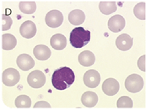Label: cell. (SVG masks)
<instances>
[{"label": "cell", "instance_id": "ffe728a7", "mask_svg": "<svg viewBox=\"0 0 146 110\" xmlns=\"http://www.w3.org/2000/svg\"><path fill=\"white\" fill-rule=\"evenodd\" d=\"M19 8L22 13L25 14H32L36 10V4L35 2H21Z\"/></svg>", "mask_w": 146, "mask_h": 110}, {"label": "cell", "instance_id": "484cf974", "mask_svg": "<svg viewBox=\"0 0 146 110\" xmlns=\"http://www.w3.org/2000/svg\"><path fill=\"white\" fill-rule=\"evenodd\" d=\"M34 108H35V109H36V108H47V109H50V108H51V105H50L47 102L40 101V102H37V103L34 105Z\"/></svg>", "mask_w": 146, "mask_h": 110}, {"label": "cell", "instance_id": "5bb4252c", "mask_svg": "<svg viewBox=\"0 0 146 110\" xmlns=\"http://www.w3.org/2000/svg\"><path fill=\"white\" fill-rule=\"evenodd\" d=\"M81 102L84 106L87 108H93L98 102V96L93 92H85L81 97Z\"/></svg>", "mask_w": 146, "mask_h": 110}, {"label": "cell", "instance_id": "52a82bcc", "mask_svg": "<svg viewBox=\"0 0 146 110\" xmlns=\"http://www.w3.org/2000/svg\"><path fill=\"white\" fill-rule=\"evenodd\" d=\"M84 85L89 88H96L98 87L101 82V76L99 72L96 70L87 71L83 77Z\"/></svg>", "mask_w": 146, "mask_h": 110}, {"label": "cell", "instance_id": "7c38bea8", "mask_svg": "<svg viewBox=\"0 0 146 110\" xmlns=\"http://www.w3.org/2000/svg\"><path fill=\"white\" fill-rule=\"evenodd\" d=\"M116 45L120 50L127 51L133 46V38L127 34L120 35L116 40Z\"/></svg>", "mask_w": 146, "mask_h": 110}, {"label": "cell", "instance_id": "3957f363", "mask_svg": "<svg viewBox=\"0 0 146 110\" xmlns=\"http://www.w3.org/2000/svg\"><path fill=\"white\" fill-rule=\"evenodd\" d=\"M125 88L130 92L136 93L139 92L144 88V79L139 74L129 75L124 82Z\"/></svg>", "mask_w": 146, "mask_h": 110}, {"label": "cell", "instance_id": "4fadbf2b", "mask_svg": "<svg viewBox=\"0 0 146 110\" xmlns=\"http://www.w3.org/2000/svg\"><path fill=\"white\" fill-rule=\"evenodd\" d=\"M33 54L35 57L40 61H46L49 59L52 55L51 50L44 45H38L33 50Z\"/></svg>", "mask_w": 146, "mask_h": 110}, {"label": "cell", "instance_id": "e0dca14e", "mask_svg": "<svg viewBox=\"0 0 146 110\" xmlns=\"http://www.w3.org/2000/svg\"><path fill=\"white\" fill-rule=\"evenodd\" d=\"M85 20V14L80 9H74L68 14V21L74 25H80Z\"/></svg>", "mask_w": 146, "mask_h": 110}, {"label": "cell", "instance_id": "6da1fadb", "mask_svg": "<svg viewBox=\"0 0 146 110\" xmlns=\"http://www.w3.org/2000/svg\"><path fill=\"white\" fill-rule=\"evenodd\" d=\"M75 75L71 68L67 66L58 68L52 76V83L57 90H65L68 88L74 82Z\"/></svg>", "mask_w": 146, "mask_h": 110}, {"label": "cell", "instance_id": "8992f818", "mask_svg": "<svg viewBox=\"0 0 146 110\" xmlns=\"http://www.w3.org/2000/svg\"><path fill=\"white\" fill-rule=\"evenodd\" d=\"M45 21H46V24H47V26H49V27H51L52 29L58 28L63 24V14L60 11L56 10V9L51 10L46 15Z\"/></svg>", "mask_w": 146, "mask_h": 110}, {"label": "cell", "instance_id": "9c48e42d", "mask_svg": "<svg viewBox=\"0 0 146 110\" xmlns=\"http://www.w3.org/2000/svg\"><path fill=\"white\" fill-rule=\"evenodd\" d=\"M125 24V20L121 15H114L108 20V28L114 33L122 31L124 29Z\"/></svg>", "mask_w": 146, "mask_h": 110}, {"label": "cell", "instance_id": "7a4b0ae2", "mask_svg": "<svg viewBox=\"0 0 146 110\" xmlns=\"http://www.w3.org/2000/svg\"><path fill=\"white\" fill-rule=\"evenodd\" d=\"M69 41L73 47L80 49L90 42V32L89 30H85L83 27L74 28L70 33Z\"/></svg>", "mask_w": 146, "mask_h": 110}, {"label": "cell", "instance_id": "2e32d148", "mask_svg": "<svg viewBox=\"0 0 146 110\" xmlns=\"http://www.w3.org/2000/svg\"><path fill=\"white\" fill-rule=\"evenodd\" d=\"M50 44L53 49L57 50H62L67 45V39L63 35L56 34L51 38Z\"/></svg>", "mask_w": 146, "mask_h": 110}, {"label": "cell", "instance_id": "d6986e66", "mask_svg": "<svg viewBox=\"0 0 146 110\" xmlns=\"http://www.w3.org/2000/svg\"><path fill=\"white\" fill-rule=\"evenodd\" d=\"M117 9V8L115 2H101L99 3V9L105 15H108L116 12Z\"/></svg>", "mask_w": 146, "mask_h": 110}, {"label": "cell", "instance_id": "8fae6325", "mask_svg": "<svg viewBox=\"0 0 146 110\" xmlns=\"http://www.w3.org/2000/svg\"><path fill=\"white\" fill-rule=\"evenodd\" d=\"M16 63L17 66H19V68L21 69L22 71H29L30 69L33 68L35 66V62L32 59V57L27 54H21L16 60Z\"/></svg>", "mask_w": 146, "mask_h": 110}, {"label": "cell", "instance_id": "44dd1931", "mask_svg": "<svg viewBox=\"0 0 146 110\" xmlns=\"http://www.w3.org/2000/svg\"><path fill=\"white\" fill-rule=\"evenodd\" d=\"M31 105V98L27 95H20L15 99V106L19 109H29Z\"/></svg>", "mask_w": 146, "mask_h": 110}, {"label": "cell", "instance_id": "603a6c76", "mask_svg": "<svg viewBox=\"0 0 146 110\" xmlns=\"http://www.w3.org/2000/svg\"><path fill=\"white\" fill-rule=\"evenodd\" d=\"M117 106L118 109H124V108L131 109V108H133V101L129 97L123 96L117 100Z\"/></svg>", "mask_w": 146, "mask_h": 110}, {"label": "cell", "instance_id": "cb8c5ba5", "mask_svg": "<svg viewBox=\"0 0 146 110\" xmlns=\"http://www.w3.org/2000/svg\"><path fill=\"white\" fill-rule=\"evenodd\" d=\"M12 19L9 16H6L5 14L2 15V25H1V29L3 31L4 30H8L10 29L11 25H12Z\"/></svg>", "mask_w": 146, "mask_h": 110}, {"label": "cell", "instance_id": "ba28073f", "mask_svg": "<svg viewBox=\"0 0 146 110\" xmlns=\"http://www.w3.org/2000/svg\"><path fill=\"white\" fill-rule=\"evenodd\" d=\"M120 89L119 82L114 78H107L106 79L102 84V91L107 96H114L116 95Z\"/></svg>", "mask_w": 146, "mask_h": 110}, {"label": "cell", "instance_id": "277c9868", "mask_svg": "<svg viewBox=\"0 0 146 110\" xmlns=\"http://www.w3.org/2000/svg\"><path fill=\"white\" fill-rule=\"evenodd\" d=\"M21 75L15 68H7L2 75V81L5 86L13 87L20 82Z\"/></svg>", "mask_w": 146, "mask_h": 110}, {"label": "cell", "instance_id": "ac0fdd59", "mask_svg": "<svg viewBox=\"0 0 146 110\" xmlns=\"http://www.w3.org/2000/svg\"><path fill=\"white\" fill-rule=\"evenodd\" d=\"M16 38L10 34H5L2 36V48L4 50H13L16 46Z\"/></svg>", "mask_w": 146, "mask_h": 110}, {"label": "cell", "instance_id": "30bf717a", "mask_svg": "<svg viewBox=\"0 0 146 110\" xmlns=\"http://www.w3.org/2000/svg\"><path fill=\"white\" fill-rule=\"evenodd\" d=\"M20 33L24 38L31 39L34 37L36 34V26L32 21H25L21 25Z\"/></svg>", "mask_w": 146, "mask_h": 110}, {"label": "cell", "instance_id": "9a60e30c", "mask_svg": "<svg viewBox=\"0 0 146 110\" xmlns=\"http://www.w3.org/2000/svg\"><path fill=\"white\" fill-rule=\"evenodd\" d=\"M79 62L83 66H91L96 61L95 55L90 50H84L79 55Z\"/></svg>", "mask_w": 146, "mask_h": 110}, {"label": "cell", "instance_id": "5b68a950", "mask_svg": "<svg viewBox=\"0 0 146 110\" xmlns=\"http://www.w3.org/2000/svg\"><path fill=\"white\" fill-rule=\"evenodd\" d=\"M27 82L31 88L36 89L41 88L46 83V76L42 71H33L28 75Z\"/></svg>", "mask_w": 146, "mask_h": 110}, {"label": "cell", "instance_id": "7402d4cb", "mask_svg": "<svg viewBox=\"0 0 146 110\" xmlns=\"http://www.w3.org/2000/svg\"><path fill=\"white\" fill-rule=\"evenodd\" d=\"M133 14L140 20H145L146 19V5L145 3L141 2L135 5L133 9Z\"/></svg>", "mask_w": 146, "mask_h": 110}, {"label": "cell", "instance_id": "d4e9b609", "mask_svg": "<svg viewBox=\"0 0 146 110\" xmlns=\"http://www.w3.org/2000/svg\"><path fill=\"white\" fill-rule=\"evenodd\" d=\"M138 66L139 68L142 71H146V56L144 55L142 56H140L138 60Z\"/></svg>", "mask_w": 146, "mask_h": 110}]
</instances>
